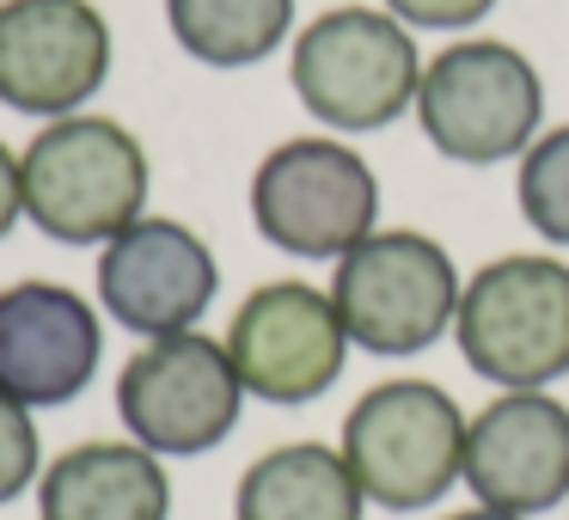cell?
Returning a JSON list of instances; mask_svg holds the SVG:
<instances>
[{
	"instance_id": "52a82bcc",
	"label": "cell",
	"mask_w": 569,
	"mask_h": 520,
	"mask_svg": "<svg viewBox=\"0 0 569 520\" xmlns=\"http://www.w3.org/2000/svg\"><path fill=\"white\" fill-rule=\"evenodd\" d=\"M251 221L282 258H349L380 227V178L349 141L295 136L251 172Z\"/></svg>"
},
{
	"instance_id": "7a4b0ae2",
	"label": "cell",
	"mask_w": 569,
	"mask_h": 520,
	"mask_svg": "<svg viewBox=\"0 0 569 520\" xmlns=\"http://www.w3.org/2000/svg\"><path fill=\"white\" fill-rule=\"evenodd\" d=\"M471 417L435 380H380L349 404L337 453L349 459L361 496L386 514L435 508L466 478Z\"/></svg>"
},
{
	"instance_id": "9c48e42d",
	"label": "cell",
	"mask_w": 569,
	"mask_h": 520,
	"mask_svg": "<svg viewBox=\"0 0 569 520\" xmlns=\"http://www.w3.org/2000/svg\"><path fill=\"white\" fill-rule=\"evenodd\" d=\"M221 343L246 380V398H263V404L282 410L325 398L343 380V361L356 349L343 319H337L331 288L295 282V276L251 288L233 307V324H227Z\"/></svg>"
},
{
	"instance_id": "d6986e66",
	"label": "cell",
	"mask_w": 569,
	"mask_h": 520,
	"mask_svg": "<svg viewBox=\"0 0 569 520\" xmlns=\"http://www.w3.org/2000/svg\"><path fill=\"white\" fill-rule=\"evenodd\" d=\"M392 19H405L410 31H466L490 13L496 0H380Z\"/></svg>"
},
{
	"instance_id": "ac0fdd59",
	"label": "cell",
	"mask_w": 569,
	"mask_h": 520,
	"mask_svg": "<svg viewBox=\"0 0 569 520\" xmlns=\"http://www.w3.org/2000/svg\"><path fill=\"white\" fill-rule=\"evenodd\" d=\"M43 478V434H38V410L13 404L0 392V502H19L31 483Z\"/></svg>"
},
{
	"instance_id": "ffe728a7",
	"label": "cell",
	"mask_w": 569,
	"mask_h": 520,
	"mask_svg": "<svg viewBox=\"0 0 569 520\" xmlns=\"http://www.w3.org/2000/svg\"><path fill=\"white\" fill-rule=\"evenodd\" d=\"M26 221V178H19V153L0 141V239Z\"/></svg>"
},
{
	"instance_id": "277c9868",
	"label": "cell",
	"mask_w": 569,
	"mask_h": 520,
	"mask_svg": "<svg viewBox=\"0 0 569 520\" xmlns=\"http://www.w3.org/2000/svg\"><path fill=\"white\" fill-rule=\"evenodd\" d=\"M459 294H466L459 263L447 258L441 239L417 227H373L331 270V300L349 343L392 361L441 343L459 319Z\"/></svg>"
},
{
	"instance_id": "3957f363",
	"label": "cell",
	"mask_w": 569,
	"mask_h": 520,
	"mask_svg": "<svg viewBox=\"0 0 569 520\" xmlns=\"http://www.w3.org/2000/svg\"><path fill=\"white\" fill-rule=\"evenodd\" d=\"M453 343L478 380L502 392H545L569 373V263L508 251L471 270Z\"/></svg>"
},
{
	"instance_id": "e0dca14e",
	"label": "cell",
	"mask_w": 569,
	"mask_h": 520,
	"mask_svg": "<svg viewBox=\"0 0 569 520\" xmlns=\"http://www.w3.org/2000/svg\"><path fill=\"white\" fill-rule=\"evenodd\" d=\"M515 202L545 246H569V123L520 153Z\"/></svg>"
},
{
	"instance_id": "8992f818",
	"label": "cell",
	"mask_w": 569,
	"mask_h": 520,
	"mask_svg": "<svg viewBox=\"0 0 569 520\" xmlns=\"http://www.w3.org/2000/svg\"><path fill=\"white\" fill-rule=\"evenodd\" d=\"M429 148L453 166L520 160L545 123V80L515 43L466 38L422 62L417 111Z\"/></svg>"
},
{
	"instance_id": "6da1fadb",
	"label": "cell",
	"mask_w": 569,
	"mask_h": 520,
	"mask_svg": "<svg viewBox=\"0 0 569 520\" xmlns=\"http://www.w3.org/2000/svg\"><path fill=\"white\" fill-rule=\"evenodd\" d=\"M26 221L62 246H111L148 214V148L117 117L74 111L56 117L19 153Z\"/></svg>"
},
{
	"instance_id": "44dd1931",
	"label": "cell",
	"mask_w": 569,
	"mask_h": 520,
	"mask_svg": "<svg viewBox=\"0 0 569 520\" xmlns=\"http://www.w3.org/2000/svg\"><path fill=\"white\" fill-rule=\"evenodd\" d=\"M441 520H520V514H502V508H483V502H471V508H459V514H441Z\"/></svg>"
},
{
	"instance_id": "30bf717a",
	"label": "cell",
	"mask_w": 569,
	"mask_h": 520,
	"mask_svg": "<svg viewBox=\"0 0 569 520\" xmlns=\"http://www.w3.org/2000/svg\"><path fill=\"white\" fill-rule=\"evenodd\" d=\"M111 80V26L92 0H0V104L74 117Z\"/></svg>"
},
{
	"instance_id": "2e32d148",
	"label": "cell",
	"mask_w": 569,
	"mask_h": 520,
	"mask_svg": "<svg viewBox=\"0 0 569 520\" xmlns=\"http://www.w3.org/2000/svg\"><path fill=\"white\" fill-rule=\"evenodd\" d=\"M178 50L202 68H258L295 31V0H166Z\"/></svg>"
},
{
	"instance_id": "5bb4252c",
	"label": "cell",
	"mask_w": 569,
	"mask_h": 520,
	"mask_svg": "<svg viewBox=\"0 0 569 520\" xmlns=\"http://www.w3.org/2000/svg\"><path fill=\"white\" fill-rule=\"evenodd\" d=\"M38 520H172L166 459L141 441H80L38 478Z\"/></svg>"
},
{
	"instance_id": "ba28073f",
	"label": "cell",
	"mask_w": 569,
	"mask_h": 520,
	"mask_svg": "<svg viewBox=\"0 0 569 520\" xmlns=\"http://www.w3.org/2000/svg\"><path fill=\"white\" fill-rule=\"evenodd\" d=\"M239 410H246V380L221 337H153L117 373V417L129 441L160 459L214 453L239 429Z\"/></svg>"
},
{
	"instance_id": "7c38bea8",
	"label": "cell",
	"mask_w": 569,
	"mask_h": 520,
	"mask_svg": "<svg viewBox=\"0 0 569 520\" xmlns=\"http://www.w3.org/2000/svg\"><path fill=\"white\" fill-rule=\"evenodd\" d=\"M471 502L502 514H545L569 502V404L551 392H496L466 429Z\"/></svg>"
},
{
	"instance_id": "4fadbf2b",
	"label": "cell",
	"mask_w": 569,
	"mask_h": 520,
	"mask_svg": "<svg viewBox=\"0 0 569 520\" xmlns=\"http://www.w3.org/2000/svg\"><path fill=\"white\" fill-rule=\"evenodd\" d=\"M104 356V324L92 300L68 282L0 288V392L26 410L74 404Z\"/></svg>"
},
{
	"instance_id": "9a60e30c",
	"label": "cell",
	"mask_w": 569,
	"mask_h": 520,
	"mask_svg": "<svg viewBox=\"0 0 569 520\" xmlns=\"http://www.w3.org/2000/svg\"><path fill=\"white\" fill-rule=\"evenodd\" d=\"M361 514H368V496H361L349 459L325 441L270 447V453L251 459L233 490V520H361Z\"/></svg>"
},
{
	"instance_id": "5b68a950",
	"label": "cell",
	"mask_w": 569,
	"mask_h": 520,
	"mask_svg": "<svg viewBox=\"0 0 569 520\" xmlns=\"http://www.w3.org/2000/svg\"><path fill=\"white\" fill-rule=\"evenodd\" d=\"M295 99L343 136H373L417 111L422 56L417 31L380 7H331L295 38Z\"/></svg>"
},
{
	"instance_id": "8fae6325",
	"label": "cell",
	"mask_w": 569,
	"mask_h": 520,
	"mask_svg": "<svg viewBox=\"0 0 569 520\" xmlns=\"http://www.w3.org/2000/svg\"><path fill=\"white\" fill-rule=\"evenodd\" d=\"M214 288H221V263L209 239L184 221L141 214L111 246H99V307L141 343L197 331L202 312L214 307Z\"/></svg>"
}]
</instances>
